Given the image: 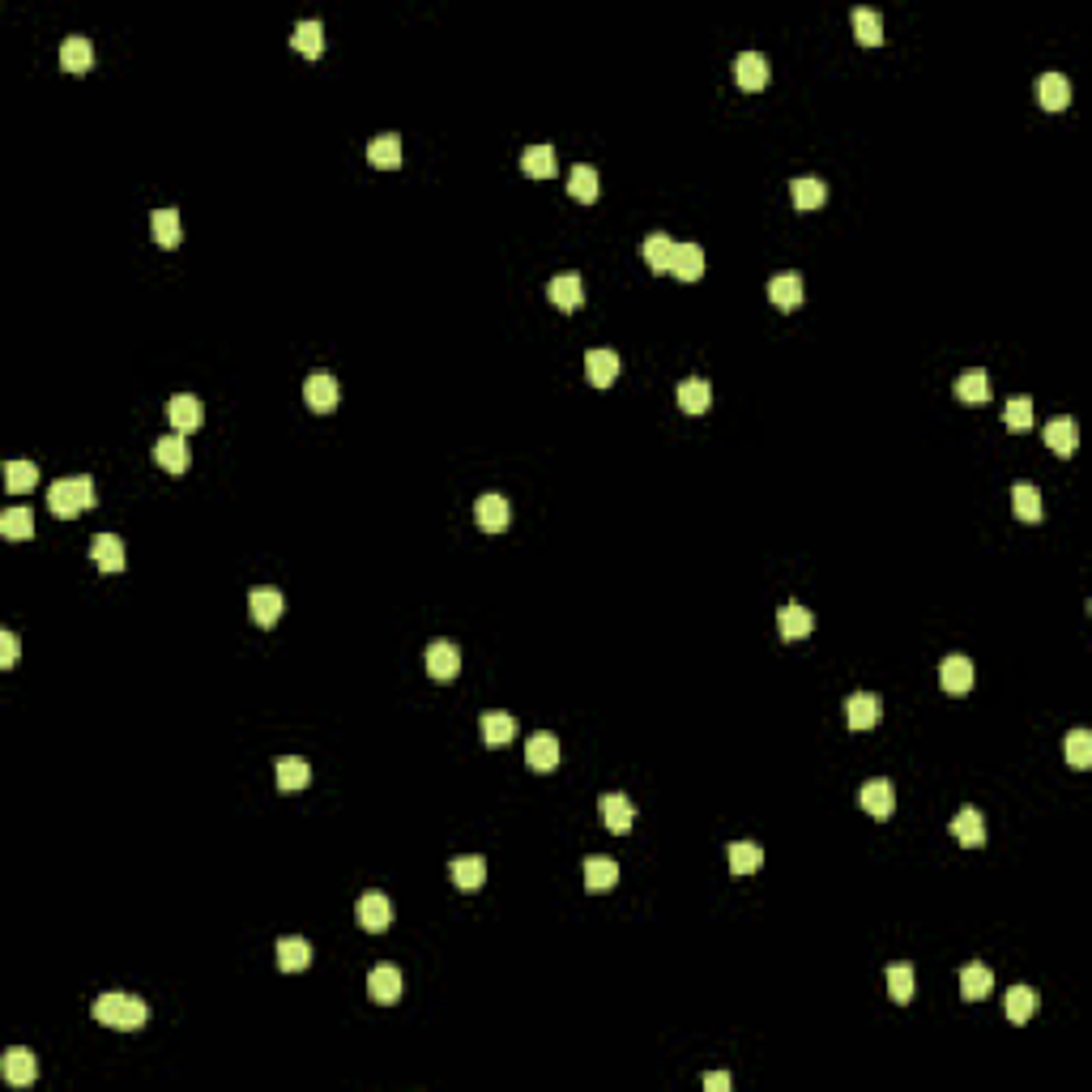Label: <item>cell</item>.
I'll return each mask as SVG.
<instances>
[{
    "mask_svg": "<svg viewBox=\"0 0 1092 1092\" xmlns=\"http://www.w3.org/2000/svg\"><path fill=\"white\" fill-rule=\"evenodd\" d=\"M94 1020L99 1024H107V1028H116V1033H141L146 1028V1020H149V1007L141 999H133V994H120V991H112V994H102L99 1003H94Z\"/></svg>",
    "mask_w": 1092,
    "mask_h": 1092,
    "instance_id": "obj_1",
    "label": "cell"
},
{
    "mask_svg": "<svg viewBox=\"0 0 1092 1092\" xmlns=\"http://www.w3.org/2000/svg\"><path fill=\"white\" fill-rule=\"evenodd\" d=\"M90 504H94V478H90V474H73V478H60V482L47 487V508L56 512L60 521L82 517Z\"/></svg>",
    "mask_w": 1092,
    "mask_h": 1092,
    "instance_id": "obj_2",
    "label": "cell"
},
{
    "mask_svg": "<svg viewBox=\"0 0 1092 1092\" xmlns=\"http://www.w3.org/2000/svg\"><path fill=\"white\" fill-rule=\"evenodd\" d=\"M304 401L307 410H316V414H334L337 401H342V384L334 380V371H312V376L304 380Z\"/></svg>",
    "mask_w": 1092,
    "mask_h": 1092,
    "instance_id": "obj_3",
    "label": "cell"
},
{
    "mask_svg": "<svg viewBox=\"0 0 1092 1092\" xmlns=\"http://www.w3.org/2000/svg\"><path fill=\"white\" fill-rule=\"evenodd\" d=\"M457 670H461V648H457L453 640H431V645H427V675H431L435 683H453Z\"/></svg>",
    "mask_w": 1092,
    "mask_h": 1092,
    "instance_id": "obj_4",
    "label": "cell"
},
{
    "mask_svg": "<svg viewBox=\"0 0 1092 1092\" xmlns=\"http://www.w3.org/2000/svg\"><path fill=\"white\" fill-rule=\"evenodd\" d=\"M862 811L875 815V819H892V811H897V786H892L888 777H875L862 786Z\"/></svg>",
    "mask_w": 1092,
    "mask_h": 1092,
    "instance_id": "obj_5",
    "label": "cell"
},
{
    "mask_svg": "<svg viewBox=\"0 0 1092 1092\" xmlns=\"http://www.w3.org/2000/svg\"><path fill=\"white\" fill-rule=\"evenodd\" d=\"M474 521H478V529H487V534H504V529L512 525V508L504 495H478V504H474Z\"/></svg>",
    "mask_w": 1092,
    "mask_h": 1092,
    "instance_id": "obj_6",
    "label": "cell"
},
{
    "mask_svg": "<svg viewBox=\"0 0 1092 1092\" xmlns=\"http://www.w3.org/2000/svg\"><path fill=\"white\" fill-rule=\"evenodd\" d=\"M883 717V704L880 695H870V692H858L845 700V722H850V730H875Z\"/></svg>",
    "mask_w": 1092,
    "mask_h": 1092,
    "instance_id": "obj_7",
    "label": "cell"
},
{
    "mask_svg": "<svg viewBox=\"0 0 1092 1092\" xmlns=\"http://www.w3.org/2000/svg\"><path fill=\"white\" fill-rule=\"evenodd\" d=\"M359 926L367 935H384L393 926V900L380 897V892H367V897L359 900Z\"/></svg>",
    "mask_w": 1092,
    "mask_h": 1092,
    "instance_id": "obj_8",
    "label": "cell"
},
{
    "mask_svg": "<svg viewBox=\"0 0 1092 1092\" xmlns=\"http://www.w3.org/2000/svg\"><path fill=\"white\" fill-rule=\"evenodd\" d=\"M0 1071H5V1080H9L13 1088H26V1084L39 1080V1058L30 1054V1050L13 1046V1050H5V1058H0Z\"/></svg>",
    "mask_w": 1092,
    "mask_h": 1092,
    "instance_id": "obj_9",
    "label": "cell"
},
{
    "mask_svg": "<svg viewBox=\"0 0 1092 1092\" xmlns=\"http://www.w3.org/2000/svg\"><path fill=\"white\" fill-rule=\"evenodd\" d=\"M367 999L380 1003V1007H389V1003L401 999V973L393 969V964H376V969L367 973Z\"/></svg>",
    "mask_w": 1092,
    "mask_h": 1092,
    "instance_id": "obj_10",
    "label": "cell"
},
{
    "mask_svg": "<svg viewBox=\"0 0 1092 1092\" xmlns=\"http://www.w3.org/2000/svg\"><path fill=\"white\" fill-rule=\"evenodd\" d=\"M619 371H623V363H619V354H615V351H589V354H585V376H589L593 389H611L615 380H619Z\"/></svg>",
    "mask_w": 1092,
    "mask_h": 1092,
    "instance_id": "obj_11",
    "label": "cell"
},
{
    "mask_svg": "<svg viewBox=\"0 0 1092 1092\" xmlns=\"http://www.w3.org/2000/svg\"><path fill=\"white\" fill-rule=\"evenodd\" d=\"M734 82L747 94L764 90V86H769V60L759 56V52H739V56H734Z\"/></svg>",
    "mask_w": 1092,
    "mask_h": 1092,
    "instance_id": "obj_12",
    "label": "cell"
},
{
    "mask_svg": "<svg viewBox=\"0 0 1092 1092\" xmlns=\"http://www.w3.org/2000/svg\"><path fill=\"white\" fill-rule=\"evenodd\" d=\"M525 764L534 772H551L559 764V739L555 734H546V730H538V734H529V742H525Z\"/></svg>",
    "mask_w": 1092,
    "mask_h": 1092,
    "instance_id": "obj_13",
    "label": "cell"
},
{
    "mask_svg": "<svg viewBox=\"0 0 1092 1092\" xmlns=\"http://www.w3.org/2000/svg\"><path fill=\"white\" fill-rule=\"evenodd\" d=\"M149 231H154L158 248H179V243H184V226H179L176 205H163V210L149 213Z\"/></svg>",
    "mask_w": 1092,
    "mask_h": 1092,
    "instance_id": "obj_14",
    "label": "cell"
},
{
    "mask_svg": "<svg viewBox=\"0 0 1092 1092\" xmlns=\"http://www.w3.org/2000/svg\"><path fill=\"white\" fill-rule=\"evenodd\" d=\"M154 461L163 465L167 474H184L188 461H193V453H188V445H184V435L171 431V435H163V440H154Z\"/></svg>",
    "mask_w": 1092,
    "mask_h": 1092,
    "instance_id": "obj_15",
    "label": "cell"
},
{
    "mask_svg": "<svg viewBox=\"0 0 1092 1092\" xmlns=\"http://www.w3.org/2000/svg\"><path fill=\"white\" fill-rule=\"evenodd\" d=\"M167 423L176 427L179 435L196 431V427L205 423V410H201V401H196L193 393H179V398H171V401H167Z\"/></svg>",
    "mask_w": 1092,
    "mask_h": 1092,
    "instance_id": "obj_16",
    "label": "cell"
},
{
    "mask_svg": "<svg viewBox=\"0 0 1092 1092\" xmlns=\"http://www.w3.org/2000/svg\"><path fill=\"white\" fill-rule=\"evenodd\" d=\"M546 295H551V304H555L559 312H576V307L585 304V282H581V273H555V278H551V287H546Z\"/></svg>",
    "mask_w": 1092,
    "mask_h": 1092,
    "instance_id": "obj_17",
    "label": "cell"
},
{
    "mask_svg": "<svg viewBox=\"0 0 1092 1092\" xmlns=\"http://www.w3.org/2000/svg\"><path fill=\"white\" fill-rule=\"evenodd\" d=\"M282 611H287V598H282L278 589H252L248 615L257 619V628H273V623L282 619Z\"/></svg>",
    "mask_w": 1092,
    "mask_h": 1092,
    "instance_id": "obj_18",
    "label": "cell"
},
{
    "mask_svg": "<svg viewBox=\"0 0 1092 1092\" xmlns=\"http://www.w3.org/2000/svg\"><path fill=\"white\" fill-rule=\"evenodd\" d=\"M598 811H602V824L611 828V833H632V819H636V806H632L628 794H606L602 803H598Z\"/></svg>",
    "mask_w": 1092,
    "mask_h": 1092,
    "instance_id": "obj_19",
    "label": "cell"
},
{
    "mask_svg": "<svg viewBox=\"0 0 1092 1092\" xmlns=\"http://www.w3.org/2000/svg\"><path fill=\"white\" fill-rule=\"evenodd\" d=\"M803 273H777V278L769 282V299L772 307H781V312H794V307H803Z\"/></svg>",
    "mask_w": 1092,
    "mask_h": 1092,
    "instance_id": "obj_20",
    "label": "cell"
},
{
    "mask_svg": "<svg viewBox=\"0 0 1092 1092\" xmlns=\"http://www.w3.org/2000/svg\"><path fill=\"white\" fill-rule=\"evenodd\" d=\"M90 65H94V43L82 35H69L65 43H60V69L82 77V73H90Z\"/></svg>",
    "mask_w": 1092,
    "mask_h": 1092,
    "instance_id": "obj_21",
    "label": "cell"
},
{
    "mask_svg": "<svg viewBox=\"0 0 1092 1092\" xmlns=\"http://www.w3.org/2000/svg\"><path fill=\"white\" fill-rule=\"evenodd\" d=\"M777 632L786 640H806L815 632V615L806 611V606H798V602H786L777 611Z\"/></svg>",
    "mask_w": 1092,
    "mask_h": 1092,
    "instance_id": "obj_22",
    "label": "cell"
},
{
    "mask_svg": "<svg viewBox=\"0 0 1092 1092\" xmlns=\"http://www.w3.org/2000/svg\"><path fill=\"white\" fill-rule=\"evenodd\" d=\"M1037 102H1041L1046 112H1067V107H1071V82H1067L1063 73H1046L1037 82Z\"/></svg>",
    "mask_w": 1092,
    "mask_h": 1092,
    "instance_id": "obj_23",
    "label": "cell"
},
{
    "mask_svg": "<svg viewBox=\"0 0 1092 1092\" xmlns=\"http://www.w3.org/2000/svg\"><path fill=\"white\" fill-rule=\"evenodd\" d=\"M90 559L102 572H124V542L116 534H94L90 538Z\"/></svg>",
    "mask_w": 1092,
    "mask_h": 1092,
    "instance_id": "obj_24",
    "label": "cell"
},
{
    "mask_svg": "<svg viewBox=\"0 0 1092 1092\" xmlns=\"http://www.w3.org/2000/svg\"><path fill=\"white\" fill-rule=\"evenodd\" d=\"M939 683L947 695H969L973 692V662L969 658H947L939 666Z\"/></svg>",
    "mask_w": 1092,
    "mask_h": 1092,
    "instance_id": "obj_25",
    "label": "cell"
},
{
    "mask_svg": "<svg viewBox=\"0 0 1092 1092\" xmlns=\"http://www.w3.org/2000/svg\"><path fill=\"white\" fill-rule=\"evenodd\" d=\"M675 248H679V243L670 240L666 231H653L645 243H640V252H645V260H648L653 273H670V265H675Z\"/></svg>",
    "mask_w": 1092,
    "mask_h": 1092,
    "instance_id": "obj_26",
    "label": "cell"
},
{
    "mask_svg": "<svg viewBox=\"0 0 1092 1092\" xmlns=\"http://www.w3.org/2000/svg\"><path fill=\"white\" fill-rule=\"evenodd\" d=\"M487 883V862L478 853H465V858L453 862V888L457 892H478Z\"/></svg>",
    "mask_w": 1092,
    "mask_h": 1092,
    "instance_id": "obj_27",
    "label": "cell"
},
{
    "mask_svg": "<svg viewBox=\"0 0 1092 1092\" xmlns=\"http://www.w3.org/2000/svg\"><path fill=\"white\" fill-rule=\"evenodd\" d=\"M994 991V973L986 969V964H964L960 969V994L969 1003H981V999H991Z\"/></svg>",
    "mask_w": 1092,
    "mask_h": 1092,
    "instance_id": "obj_28",
    "label": "cell"
},
{
    "mask_svg": "<svg viewBox=\"0 0 1092 1092\" xmlns=\"http://www.w3.org/2000/svg\"><path fill=\"white\" fill-rule=\"evenodd\" d=\"M307 964H312V944L299 935H287L278 939V969L282 973H304Z\"/></svg>",
    "mask_w": 1092,
    "mask_h": 1092,
    "instance_id": "obj_29",
    "label": "cell"
},
{
    "mask_svg": "<svg viewBox=\"0 0 1092 1092\" xmlns=\"http://www.w3.org/2000/svg\"><path fill=\"white\" fill-rule=\"evenodd\" d=\"M675 398H679V410H683V414H704V410L713 406V384H709V380H683Z\"/></svg>",
    "mask_w": 1092,
    "mask_h": 1092,
    "instance_id": "obj_30",
    "label": "cell"
},
{
    "mask_svg": "<svg viewBox=\"0 0 1092 1092\" xmlns=\"http://www.w3.org/2000/svg\"><path fill=\"white\" fill-rule=\"evenodd\" d=\"M670 273H675L679 282H700L704 278V248L700 243H679Z\"/></svg>",
    "mask_w": 1092,
    "mask_h": 1092,
    "instance_id": "obj_31",
    "label": "cell"
},
{
    "mask_svg": "<svg viewBox=\"0 0 1092 1092\" xmlns=\"http://www.w3.org/2000/svg\"><path fill=\"white\" fill-rule=\"evenodd\" d=\"M312 786V769H307V759L299 756H282L278 759V789L282 794H299V789Z\"/></svg>",
    "mask_w": 1092,
    "mask_h": 1092,
    "instance_id": "obj_32",
    "label": "cell"
},
{
    "mask_svg": "<svg viewBox=\"0 0 1092 1092\" xmlns=\"http://www.w3.org/2000/svg\"><path fill=\"white\" fill-rule=\"evenodd\" d=\"M615 883H619V866H615L611 858H589V862H585V892L602 897V892H611Z\"/></svg>",
    "mask_w": 1092,
    "mask_h": 1092,
    "instance_id": "obj_33",
    "label": "cell"
},
{
    "mask_svg": "<svg viewBox=\"0 0 1092 1092\" xmlns=\"http://www.w3.org/2000/svg\"><path fill=\"white\" fill-rule=\"evenodd\" d=\"M1046 445H1050V453L1071 457L1075 448H1080V427H1075V418H1054V423H1046Z\"/></svg>",
    "mask_w": 1092,
    "mask_h": 1092,
    "instance_id": "obj_34",
    "label": "cell"
},
{
    "mask_svg": "<svg viewBox=\"0 0 1092 1092\" xmlns=\"http://www.w3.org/2000/svg\"><path fill=\"white\" fill-rule=\"evenodd\" d=\"M1011 508H1016V517L1024 521V525H1037V521L1046 517L1041 512V491L1033 487V482H1016L1011 487Z\"/></svg>",
    "mask_w": 1092,
    "mask_h": 1092,
    "instance_id": "obj_35",
    "label": "cell"
},
{
    "mask_svg": "<svg viewBox=\"0 0 1092 1092\" xmlns=\"http://www.w3.org/2000/svg\"><path fill=\"white\" fill-rule=\"evenodd\" d=\"M789 196H794V210H803V213L824 210V201H828V184H824V179H815V176H803V179H794Z\"/></svg>",
    "mask_w": 1092,
    "mask_h": 1092,
    "instance_id": "obj_36",
    "label": "cell"
},
{
    "mask_svg": "<svg viewBox=\"0 0 1092 1092\" xmlns=\"http://www.w3.org/2000/svg\"><path fill=\"white\" fill-rule=\"evenodd\" d=\"M952 836L960 845H969V850H977V845L986 841V824H981V811H977V806H964V811H956Z\"/></svg>",
    "mask_w": 1092,
    "mask_h": 1092,
    "instance_id": "obj_37",
    "label": "cell"
},
{
    "mask_svg": "<svg viewBox=\"0 0 1092 1092\" xmlns=\"http://www.w3.org/2000/svg\"><path fill=\"white\" fill-rule=\"evenodd\" d=\"M956 398L969 401V406H981V401H991V376L981 367H969L964 376H956Z\"/></svg>",
    "mask_w": 1092,
    "mask_h": 1092,
    "instance_id": "obj_38",
    "label": "cell"
},
{
    "mask_svg": "<svg viewBox=\"0 0 1092 1092\" xmlns=\"http://www.w3.org/2000/svg\"><path fill=\"white\" fill-rule=\"evenodd\" d=\"M367 163H371V167H384V171L398 167V163H401V137H398V133L371 137L367 141Z\"/></svg>",
    "mask_w": 1092,
    "mask_h": 1092,
    "instance_id": "obj_39",
    "label": "cell"
},
{
    "mask_svg": "<svg viewBox=\"0 0 1092 1092\" xmlns=\"http://www.w3.org/2000/svg\"><path fill=\"white\" fill-rule=\"evenodd\" d=\"M290 47H295L299 56H307V60H316L324 52V26L320 22H299L295 26V35H290Z\"/></svg>",
    "mask_w": 1092,
    "mask_h": 1092,
    "instance_id": "obj_40",
    "label": "cell"
},
{
    "mask_svg": "<svg viewBox=\"0 0 1092 1092\" xmlns=\"http://www.w3.org/2000/svg\"><path fill=\"white\" fill-rule=\"evenodd\" d=\"M850 26H853V35H858L862 47H880L883 43V18L875 9H853Z\"/></svg>",
    "mask_w": 1092,
    "mask_h": 1092,
    "instance_id": "obj_41",
    "label": "cell"
},
{
    "mask_svg": "<svg viewBox=\"0 0 1092 1092\" xmlns=\"http://www.w3.org/2000/svg\"><path fill=\"white\" fill-rule=\"evenodd\" d=\"M512 734H517V717L504 713V709H491L487 717H482V739L491 742V747H504V742H512Z\"/></svg>",
    "mask_w": 1092,
    "mask_h": 1092,
    "instance_id": "obj_42",
    "label": "cell"
},
{
    "mask_svg": "<svg viewBox=\"0 0 1092 1092\" xmlns=\"http://www.w3.org/2000/svg\"><path fill=\"white\" fill-rule=\"evenodd\" d=\"M1003 1011H1007L1011 1024H1028L1037 1011V991L1033 986H1011L1007 991V1003H1003Z\"/></svg>",
    "mask_w": 1092,
    "mask_h": 1092,
    "instance_id": "obj_43",
    "label": "cell"
},
{
    "mask_svg": "<svg viewBox=\"0 0 1092 1092\" xmlns=\"http://www.w3.org/2000/svg\"><path fill=\"white\" fill-rule=\"evenodd\" d=\"M521 171H525L529 179H551V176H555V149H551V146H529L525 154H521Z\"/></svg>",
    "mask_w": 1092,
    "mask_h": 1092,
    "instance_id": "obj_44",
    "label": "cell"
},
{
    "mask_svg": "<svg viewBox=\"0 0 1092 1092\" xmlns=\"http://www.w3.org/2000/svg\"><path fill=\"white\" fill-rule=\"evenodd\" d=\"M568 193H572L581 205L598 201V167H589V163H576L572 176H568Z\"/></svg>",
    "mask_w": 1092,
    "mask_h": 1092,
    "instance_id": "obj_45",
    "label": "cell"
},
{
    "mask_svg": "<svg viewBox=\"0 0 1092 1092\" xmlns=\"http://www.w3.org/2000/svg\"><path fill=\"white\" fill-rule=\"evenodd\" d=\"M0 534L9 538V542H26L35 534V517L26 508H5L0 512Z\"/></svg>",
    "mask_w": 1092,
    "mask_h": 1092,
    "instance_id": "obj_46",
    "label": "cell"
},
{
    "mask_svg": "<svg viewBox=\"0 0 1092 1092\" xmlns=\"http://www.w3.org/2000/svg\"><path fill=\"white\" fill-rule=\"evenodd\" d=\"M764 866V850L756 841H734L730 845V870L734 875H751V870Z\"/></svg>",
    "mask_w": 1092,
    "mask_h": 1092,
    "instance_id": "obj_47",
    "label": "cell"
},
{
    "mask_svg": "<svg viewBox=\"0 0 1092 1092\" xmlns=\"http://www.w3.org/2000/svg\"><path fill=\"white\" fill-rule=\"evenodd\" d=\"M35 482H39V465L35 461H9V465H5V487H9L13 495L35 491Z\"/></svg>",
    "mask_w": 1092,
    "mask_h": 1092,
    "instance_id": "obj_48",
    "label": "cell"
},
{
    "mask_svg": "<svg viewBox=\"0 0 1092 1092\" xmlns=\"http://www.w3.org/2000/svg\"><path fill=\"white\" fill-rule=\"evenodd\" d=\"M883 981H888V994H892L897 1003H909V999H913V969H909V964H888Z\"/></svg>",
    "mask_w": 1092,
    "mask_h": 1092,
    "instance_id": "obj_49",
    "label": "cell"
},
{
    "mask_svg": "<svg viewBox=\"0 0 1092 1092\" xmlns=\"http://www.w3.org/2000/svg\"><path fill=\"white\" fill-rule=\"evenodd\" d=\"M1067 764H1071V769H1092V734L1088 730L1067 734Z\"/></svg>",
    "mask_w": 1092,
    "mask_h": 1092,
    "instance_id": "obj_50",
    "label": "cell"
},
{
    "mask_svg": "<svg viewBox=\"0 0 1092 1092\" xmlns=\"http://www.w3.org/2000/svg\"><path fill=\"white\" fill-rule=\"evenodd\" d=\"M1003 423H1007V431H1028V427H1033V401L1011 398L1007 410H1003Z\"/></svg>",
    "mask_w": 1092,
    "mask_h": 1092,
    "instance_id": "obj_51",
    "label": "cell"
},
{
    "mask_svg": "<svg viewBox=\"0 0 1092 1092\" xmlns=\"http://www.w3.org/2000/svg\"><path fill=\"white\" fill-rule=\"evenodd\" d=\"M18 653H22L18 636H13V632H0V666H18Z\"/></svg>",
    "mask_w": 1092,
    "mask_h": 1092,
    "instance_id": "obj_52",
    "label": "cell"
},
{
    "mask_svg": "<svg viewBox=\"0 0 1092 1092\" xmlns=\"http://www.w3.org/2000/svg\"><path fill=\"white\" fill-rule=\"evenodd\" d=\"M704 1088H709V1092H730V1075H725V1071H709V1075H704Z\"/></svg>",
    "mask_w": 1092,
    "mask_h": 1092,
    "instance_id": "obj_53",
    "label": "cell"
}]
</instances>
